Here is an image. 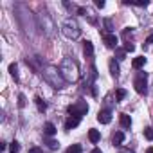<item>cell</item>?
I'll return each instance as SVG.
<instances>
[{"label":"cell","mask_w":153,"mask_h":153,"mask_svg":"<svg viewBox=\"0 0 153 153\" xmlns=\"http://www.w3.org/2000/svg\"><path fill=\"white\" fill-rule=\"evenodd\" d=\"M124 4H133V6H139V7H146L149 2H148V0H144V2H128V0H126Z\"/></svg>","instance_id":"obj_25"},{"label":"cell","mask_w":153,"mask_h":153,"mask_svg":"<svg viewBox=\"0 0 153 153\" xmlns=\"http://www.w3.org/2000/svg\"><path fill=\"white\" fill-rule=\"evenodd\" d=\"M61 33H63L67 38L76 40V38H79L81 29H79V24L76 22L74 18H67V20L63 22V25H61Z\"/></svg>","instance_id":"obj_3"},{"label":"cell","mask_w":153,"mask_h":153,"mask_svg":"<svg viewBox=\"0 0 153 153\" xmlns=\"http://www.w3.org/2000/svg\"><path fill=\"white\" fill-rule=\"evenodd\" d=\"M103 24H105V29H106V33L108 34H112V29H114V25H112V20H103Z\"/></svg>","instance_id":"obj_24"},{"label":"cell","mask_w":153,"mask_h":153,"mask_svg":"<svg viewBox=\"0 0 153 153\" xmlns=\"http://www.w3.org/2000/svg\"><path fill=\"white\" fill-rule=\"evenodd\" d=\"M124 51H126V52H133V51H135V45L130 43V42H126V43H124Z\"/></svg>","instance_id":"obj_26"},{"label":"cell","mask_w":153,"mask_h":153,"mask_svg":"<svg viewBox=\"0 0 153 153\" xmlns=\"http://www.w3.org/2000/svg\"><path fill=\"white\" fill-rule=\"evenodd\" d=\"M29 153H43V151H42L40 148H31V149H29Z\"/></svg>","instance_id":"obj_29"},{"label":"cell","mask_w":153,"mask_h":153,"mask_svg":"<svg viewBox=\"0 0 153 153\" xmlns=\"http://www.w3.org/2000/svg\"><path fill=\"white\" fill-rule=\"evenodd\" d=\"M81 123V117H78V115H70L67 121H65V130H72V128H76Z\"/></svg>","instance_id":"obj_7"},{"label":"cell","mask_w":153,"mask_h":153,"mask_svg":"<svg viewBox=\"0 0 153 153\" xmlns=\"http://www.w3.org/2000/svg\"><path fill=\"white\" fill-rule=\"evenodd\" d=\"M146 153H153V148H148V149H146Z\"/></svg>","instance_id":"obj_33"},{"label":"cell","mask_w":153,"mask_h":153,"mask_svg":"<svg viewBox=\"0 0 153 153\" xmlns=\"http://www.w3.org/2000/svg\"><path fill=\"white\" fill-rule=\"evenodd\" d=\"M59 72L63 76V79L67 83H74V81H78L79 78V67H78V61H74L72 58H65L61 63H59Z\"/></svg>","instance_id":"obj_1"},{"label":"cell","mask_w":153,"mask_h":153,"mask_svg":"<svg viewBox=\"0 0 153 153\" xmlns=\"http://www.w3.org/2000/svg\"><path fill=\"white\" fill-rule=\"evenodd\" d=\"M43 79L52 87V88H63L65 87V79H63V76H61V72H59V68H56V67H52V65H49V67H45L43 68Z\"/></svg>","instance_id":"obj_2"},{"label":"cell","mask_w":153,"mask_h":153,"mask_svg":"<svg viewBox=\"0 0 153 153\" xmlns=\"http://www.w3.org/2000/svg\"><path fill=\"white\" fill-rule=\"evenodd\" d=\"M101 36H103V42H105V45H106V47H110V49H117V43H119V40H117V36H115V34L103 33Z\"/></svg>","instance_id":"obj_6"},{"label":"cell","mask_w":153,"mask_h":153,"mask_svg":"<svg viewBox=\"0 0 153 153\" xmlns=\"http://www.w3.org/2000/svg\"><path fill=\"white\" fill-rule=\"evenodd\" d=\"M83 149H81V146L79 144H72L68 149H67V153H81Z\"/></svg>","instance_id":"obj_21"},{"label":"cell","mask_w":153,"mask_h":153,"mask_svg":"<svg viewBox=\"0 0 153 153\" xmlns=\"http://www.w3.org/2000/svg\"><path fill=\"white\" fill-rule=\"evenodd\" d=\"M144 63H146V58H144V56H139V58H135V59H133V63H131V65H133V68H142V67H144Z\"/></svg>","instance_id":"obj_15"},{"label":"cell","mask_w":153,"mask_h":153,"mask_svg":"<svg viewBox=\"0 0 153 153\" xmlns=\"http://www.w3.org/2000/svg\"><path fill=\"white\" fill-rule=\"evenodd\" d=\"M83 51H85V56L87 58H92L94 56V45H92V42H85Z\"/></svg>","instance_id":"obj_12"},{"label":"cell","mask_w":153,"mask_h":153,"mask_svg":"<svg viewBox=\"0 0 153 153\" xmlns=\"http://www.w3.org/2000/svg\"><path fill=\"white\" fill-rule=\"evenodd\" d=\"M133 87H135V90L140 96H146V92H148V74L146 72H139V76L135 78Z\"/></svg>","instance_id":"obj_4"},{"label":"cell","mask_w":153,"mask_h":153,"mask_svg":"<svg viewBox=\"0 0 153 153\" xmlns=\"http://www.w3.org/2000/svg\"><path fill=\"white\" fill-rule=\"evenodd\" d=\"M34 103H36V106H38V110H40V112H45V110H47V105H45V101H43L40 96H36V97H34Z\"/></svg>","instance_id":"obj_16"},{"label":"cell","mask_w":153,"mask_h":153,"mask_svg":"<svg viewBox=\"0 0 153 153\" xmlns=\"http://www.w3.org/2000/svg\"><path fill=\"white\" fill-rule=\"evenodd\" d=\"M9 74L15 78V81L20 79V78H18V65H16V63H11V65H9Z\"/></svg>","instance_id":"obj_17"},{"label":"cell","mask_w":153,"mask_h":153,"mask_svg":"<svg viewBox=\"0 0 153 153\" xmlns=\"http://www.w3.org/2000/svg\"><path fill=\"white\" fill-rule=\"evenodd\" d=\"M9 151H11V153H18V151H20V144H18L16 140H13V142L9 144Z\"/></svg>","instance_id":"obj_22"},{"label":"cell","mask_w":153,"mask_h":153,"mask_svg":"<svg viewBox=\"0 0 153 153\" xmlns=\"http://www.w3.org/2000/svg\"><path fill=\"white\" fill-rule=\"evenodd\" d=\"M90 153H103V151H101V149H99V148H96V149H92V151H90Z\"/></svg>","instance_id":"obj_32"},{"label":"cell","mask_w":153,"mask_h":153,"mask_svg":"<svg viewBox=\"0 0 153 153\" xmlns=\"http://www.w3.org/2000/svg\"><path fill=\"white\" fill-rule=\"evenodd\" d=\"M112 142H114V146H121V144L124 142V133H123V131H115Z\"/></svg>","instance_id":"obj_14"},{"label":"cell","mask_w":153,"mask_h":153,"mask_svg":"<svg viewBox=\"0 0 153 153\" xmlns=\"http://www.w3.org/2000/svg\"><path fill=\"white\" fill-rule=\"evenodd\" d=\"M18 106H20V108H24V106H25V96H24V94H20V96H18Z\"/></svg>","instance_id":"obj_27"},{"label":"cell","mask_w":153,"mask_h":153,"mask_svg":"<svg viewBox=\"0 0 153 153\" xmlns=\"http://www.w3.org/2000/svg\"><path fill=\"white\" fill-rule=\"evenodd\" d=\"M144 137H146L148 140H153V128H151V126L144 128Z\"/></svg>","instance_id":"obj_23"},{"label":"cell","mask_w":153,"mask_h":153,"mask_svg":"<svg viewBox=\"0 0 153 153\" xmlns=\"http://www.w3.org/2000/svg\"><path fill=\"white\" fill-rule=\"evenodd\" d=\"M126 97V90L124 88H117V92H115V101H123Z\"/></svg>","instance_id":"obj_19"},{"label":"cell","mask_w":153,"mask_h":153,"mask_svg":"<svg viewBox=\"0 0 153 153\" xmlns=\"http://www.w3.org/2000/svg\"><path fill=\"white\" fill-rule=\"evenodd\" d=\"M43 133H45L47 137H52V135L56 133V126H54L52 123H45V124H43Z\"/></svg>","instance_id":"obj_10"},{"label":"cell","mask_w":153,"mask_h":153,"mask_svg":"<svg viewBox=\"0 0 153 153\" xmlns=\"http://www.w3.org/2000/svg\"><path fill=\"white\" fill-rule=\"evenodd\" d=\"M87 112H88V105H87V101H83V99H79L78 103H74V105L68 106V114H70V115L83 117Z\"/></svg>","instance_id":"obj_5"},{"label":"cell","mask_w":153,"mask_h":153,"mask_svg":"<svg viewBox=\"0 0 153 153\" xmlns=\"http://www.w3.org/2000/svg\"><path fill=\"white\" fill-rule=\"evenodd\" d=\"M146 43H153V34H149V36L146 38Z\"/></svg>","instance_id":"obj_31"},{"label":"cell","mask_w":153,"mask_h":153,"mask_svg":"<svg viewBox=\"0 0 153 153\" xmlns=\"http://www.w3.org/2000/svg\"><path fill=\"white\" fill-rule=\"evenodd\" d=\"M119 121H121V126H123V128H130V126H131V119H130L128 114H121Z\"/></svg>","instance_id":"obj_13"},{"label":"cell","mask_w":153,"mask_h":153,"mask_svg":"<svg viewBox=\"0 0 153 153\" xmlns=\"http://www.w3.org/2000/svg\"><path fill=\"white\" fill-rule=\"evenodd\" d=\"M119 153H133V151H131V149H128V148H121V151H119Z\"/></svg>","instance_id":"obj_30"},{"label":"cell","mask_w":153,"mask_h":153,"mask_svg":"<svg viewBox=\"0 0 153 153\" xmlns=\"http://www.w3.org/2000/svg\"><path fill=\"white\" fill-rule=\"evenodd\" d=\"M110 74L114 76V78H119V65H117L115 58H114V59H110Z\"/></svg>","instance_id":"obj_11"},{"label":"cell","mask_w":153,"mask_h":153,"mask_svg":"<svg viewBox=\"0 0 153 153\" xmlns=\"http://www.w3.org/2000/svg\"><path fill=\"white\" fill-rule=\"evenodd\" d=\"M97 121H99L101 124H108V123L112 121V112H110V110H101V112L97 114Z\"/></svg>","instance_id":"obj_8"},{"label":"cell","mask_w":153,"mask_h":153,"mask_svg":"<svg viewBox=\"0 0 153 153\" xmlns=\"http://www.w3.org/2000/svg\"><path fill=\"white\" fill-rule=\"evenodd\" d=\"M47 146H49V149H58L59 148V142L54 140V139H47Z\"/></svg>","instance_id":"obj_20"},{"label":"cell","mask_w":153,"mask_h":153,"mask_svg":"<svg viewBox=\"0 0 153 153\" xmlns=\"http://www.w3.org/2000/svg\"><path fill=\"white\" fill-rule=\"evenodd\" d=\"M126 58V51L124 49H115V59L117 61H123Z\"/></svg>","instance_id":"obj_18"},{"label":"cell","mask_w":153,"mask_h":153,"mask_svg":"<svg viewBox=\"0 0 153 153\" xmlns=\"http://www.w3.org/2000/svg\"><path fill=\"white\" fill-rule=\"evenodd\" d=\"M88 139H90V142H92V144H97V142L101 140V133H99L97 130H94V128H92V130H88Z\"/></svg>","instance_id":"obj_9"},{"label":"cell","mask_w":153,"mask_h":153,"mask_svg":"<svg viewBox=\"0 0 153 153\" xmlns=\"http://www.w3.org/2000/svg\"><path fill=\"white\" fill-rule=\"evenodd\" d=\"M96 6H97L99 9H103V7H105L106 4H105V0H96Z\"/></svg>","instance_id":"obj_28"}]
</instances>
